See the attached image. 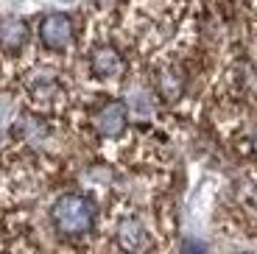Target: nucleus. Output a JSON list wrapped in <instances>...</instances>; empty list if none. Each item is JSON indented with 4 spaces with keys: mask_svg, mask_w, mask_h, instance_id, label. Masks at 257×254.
I'll return each instance as SVG.
<instances>
[{
    "mask_svg": "<svg viewBox=\"0 0 257 254\" xmlns=\"http://www.w3.org/2000/svg\"><path fill=\"white\" fill-rule=\"evenodd\" d=\"M251 148L257 151V129H254V134H251Z\"/></svg>",
    "mask_w": 257,
    "mask_h": 254,
    "instance_id": "nucleus-7",
    "label": "nucleus"
},
{
    "mask_svg": "<svg viewBox=\"0 0 257 254\" xmlns=\"http://www.w3.org/2000/svg\"><path fill=\"white\" fill-rule=\"evenodd\" d=\"M126 123H128V112H126V103L123 101H106L101 109L95 112L92 117V126L101 137L106 140H115L126 132Z\"/></svg>",
    "mask_w": 257,
    "mask_h": 254,
    "instance_id": "nucleus-3",
    "label": "nucleus"
},
{
    "mask_svg": "<svg viewBox=\"0 0 257 254\" xmlns=\"http://www.w3.org/2000/svg\"><path fill=\"white\" fill-rule=\"evenodd\" d=\"M53 229L64 237H81L95 226V204L81 193H64L51 207Z\"/></svg>",
    "mask_w": 257,
    "mask_h": 254,
    "instance_id": "nucleus-1",
    "label": "nucleus"
},
{
    "mask_svg": "<svg viewBox=\"0 0 257 254\" xmlns=\"http://www.w3.org/2000/svg\"><path fill=\"white\" fill-rule=\"evenodd\" d=\"M28 45V26L17 17L0 20V51L3 53H20Z\"/></svg>",
    "mask_w": 257,
    "mask_h": 254,
    "instance_id": "nucleus-6",
    "label": "nucleus"
},
{
    "mask_svg": "<svg viewBox=\"0 0 257 254\" xmlns=\"http://www.w3.org/2000/svg\"><path fill=\"white\" fill-rule=\"evenodd\" d=\"M90 70L98 78H117L123 73V56L112 45H98L90 53Z\"/></svg>",
    "mask_w": 257,
    "mask_h": 254,
    "instance_id": "nucleus-4",
    "label": "nucleus"
},
{
    "mask_svg": "<svg viewBox=\"0 0 257 254\" xmlns=\"http://www.w3.org/2000/svg\"><path fill=\"white\" fill-rule=\"evenodd\" d=\"M115 237L120 243V248H126V251H143L148 246V232L143 226V221H137L135 215H126L117 221Z\"/></svg>",
    "mask_w": 257,
    "mask_h": 254,
    "instance_id": "nucleus-5",
    "label": "nucleus"
},
{
    "mask_svg": "<svg viewBox=\"0 0 257 254\" xmlns=\"http://www.w3.org/2000/svg\"><path fill=\"white\" fill-rule=\"evenodd\" d=\"M39 42L51 53H62L73 42V20L67 14H48L39 23Z\"/></svg>",
    "mask_w": 257,
    "mask_h": 254,
    "instance_id": "nucleus-2",
    "label": "nucleus"
}]
</instances>
